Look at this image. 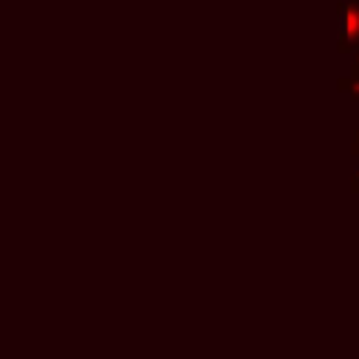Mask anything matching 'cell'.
Here are the masks:
<instances>
[{"instance_id":"1","label":"cell","mask_w":359,"mask_h":359,"mask_svg":"<svg viewBox=\"0 0 359 359\" xmlns=\"http://www.w3.org/2000/svg\"><path fill=\"white\" fill-rule=\"evenodd\" d=\"M339 50L359 48V3H342L339 6Z\"/></svg>"},{"instance_id":"2","label":"cell","mask_w":359,"mask_h":359,"mask_svg":"<svg viewBox=\"0 0 359 359\" xmlns=\"http://www.w3.org/2000/svg\"><path fill=\"white\" fill-rule=\"evenodd\" d=\"M339 90L351 93V98H353V101H359V76H353V73H351V79H339Z\"/></svg>"},{"instance_id":"3","label":"cell","mask_w":359,"mask_h":359,"mask_svg":"<svg viewBox=\"0 0 359 359\" xmlns=\"http://www.w3.org/2000/svg\"><path fill=\"white\" fill-rule=\"evenodd\" d=\"M351 191H353V194H359V171H356V174H353V180H351Z\"/></svg>"},{"instance_id":"4","label":"cell","mask_w":359,"mask_h":359,"mask_svg":"<svg viewBox=\"0 0 359 359\" xmlns=\"http://www.w3.org/2000/svg\"><path fill=\"white\" fill-rule=\"evenodd\" d=\"M353 76H359V50H356V56H353V70H351Z\"/></svg>"},{"instance_id":"5","label":"cell","mask_w":359,"mask_h":359,"mask_svg":"<svg viewBox=\"0 0 359 359\" xmlns=\"http://www.w3.org/2000/svg\"><path fill=\"white\" fill-rule=\"evenodd\" d=\"M353 154H359V129H356V135H353Z\"/></svg>"}]
</instances>
